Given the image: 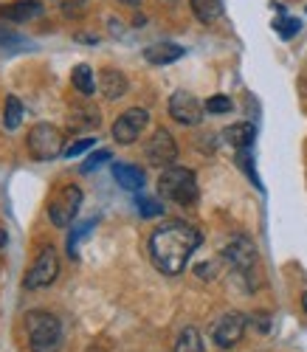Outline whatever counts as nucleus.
Returning a JSON list of instances; mask_svg holds the SVG:
<instances>
[{
  "label": "nucleus",
  "instance_id": "7",
  "mask_svg": "<svg viewBox=\"0 0 307 352\" xmlns=\"http://www.w3.org/2000/svg\"><path fill=\"white\" fill-rule=\"evenodd\" d=\"M79 206H82V189H79V186H65L63 192L54 197L51 206H48V217H51L54 226L65 228V226L74 223Z\"/></svg>",
  "mask_w": 307,
  "mask_h": 352
},
{
  "label": "nucleus",
  "instance_id": "10",
  "mask_svg": "<svg viewBox=\"0 0 307 352\" xmlns=\"http://www.w3.org/2000/svg\"><path fill=\"white\" fill-rule=\"evenodd\" d=\"M203 110H206V107H203L189 91H175L172 99H169V116H172L178 124H183V127L200 124Z\"/></svg>",
  "mask_w": 307,
  "mask_h": 352
},
{
  "label": "nucleus",
  "instance_id": "2",
  "mask_svg": "<svg viewBox=\"0 0 307 352\" xmlns=\"http://www.w3.org/2000/svg\"><path fill=\"white\" fill-rule=\"evenodd\" d=\"M25 333L32 352H59V346H63V324L56 316L45 310L25 313Z\"/></svg>",
  "mask_w": 307,
  "mask_h": 352
},
{
  "label": "nucleus",
  "instance_id": "14",
  "mask_svg": "<svg viewBox=\"0 0 307 352\" xmlns=\"http://www.w3.org/2000/svg\"><path fill=\"white\" fill-rule=\"evenodd\" d=\"M180 56H183V48L175 43H156L144 51V60L149 65H169V63H178Z\"/></svg>",
  "mask_w": 307,
  "mask_h": 352
},
{
  "label": "nucleus",
  "instance_id": "15",
  "mask_svg": "<svg viewBox=\"0 0 307 352\" xmlns=\"http://www.w3.org/2000/svg\"><path fill=\"white\" fill-rule=\"evenodd\" d=\"M99 91L107 99H121L127 94V76L121 71H116V68H105L102 76H99Z\"/></svg>",
  "mask_w": 307,
  "mask_h": 352
},
{
  "label": "nucleus",
  "instance_id": "8",
  "mask_svg": "<svg viewBox=\"0 0 307 352\" xmlns=\"http://www.w3.org/2000/svg\"><path fill=\"white\" fill-rule=\"evenodd\" d=\"M245 316L242 313H226V316H220L218 318V324L211 327V338H214V344H218L220 349H231V346H237L240 341H242V336H245Z\"/></svg>",
  "mask_w": 307,
  "mask_h": 352
},
{
  "label": "nucleus",
  "instance_id": "13",
  "mask_svg": "<svg viewBox=\"0 0 307 352\" xmlns=\"http://www.w3.org/2000/svg\"><path fill=\"white\" fill-rule=\"evenodd\" d=\"M113 178L118 181L121 189H130V192H138L147 181V175L141 166H133V164H113Z\"/></svg>",
  "mask_w": 307,
  "mask_h": 352
},
{
  "label": "nucleus",
  "instance_id": "26",
  "mask_svg": "<svg viewBox=\"0 0 307 352\" xmlns=\"http://www.w3.org/2000/svg\"><path fill=\"white\" fill-rule=\"evenodd\" d=\"M299 25H301L299 20H290V17H288V20H279V23H276V32H279L282 37H293V34L299 32Z\"/></svg>",
  "mask_w": 307,
  "mask_h": 352
},
{
  "label": "nucleus",
  "instance_id": "19",
  "mask_svg": "<svg viewBox=\"0 0 307 352\" xmlns=\"http://www.w3.org/2000/svg\"><path fill=\"white\" fill-rule=\"evenodd\" d=\"M71 82H74V87L82 94V96H90L96 91V82H94V71H90L87 65H76L74 68V74H71Z\"/></svg>",
  "mask_w": 307,
  "mask_h": 352
},
{
  "label": "nucleus",
  "instance_id": "9",
  "mask_svg": "<svg viewBox=\"0 0 307 352\" xmlns=\"http://www.w3.org/2000/svg\"><path fill=\"white\" fill-rule=\"evenodd\" d=\"M147 122H149V113H147V110L130 107V110H125V113H121L118 119L113 122V138H116L118 144H133V141H138V135L144 133Z\"/></svg>",
  "mask_w": 307,
  "mask_h": 352
},
{
  "label": "nucleus",
  "instance_id": "28",
  "mask_svg": "<svg viewBox=\"0 0 307 352\" xmlns=\"http://www.w3.org/2000/svg\"><path fill=\"white\" fill-rule=\"evenodd\" d=\"M3 43H14V45H20L23 40H20L17 34H12L9 28H0V48H3Z\"/></svg>",
  "mask_w": 307,
  "mask_h": 352
},
{
  "label": "nucleus",
  "instance_id": "6",
  "mask_svg": "<svg viewBox=\"0 0 307 352\" xmlns=\"http://www.w3.org/2000/svg\"><path fill=\"white\" fill-rule=\"evenodd\" d=\"M56 274H59V259H56V251H54L51 245H45V248L37 254L34 265L28 268V274H25V279H23V287H28V290L48 287V285L56 279Z\"/></svg>",
  "mask_w": 307,
  "mask_h": 352
},
{
  "label": "nucleus",
  "instance_id": "23",
  "mask_svg": "<svg viewBox=\"0 0 307 352\" xmlns=\"http://www.w3.org/2000/svg\"><path fill=\"white\" fill-rule=\"evenodd\" d=\"M161 212H164V206L158 200H152V197H141L138 200V214L141 217H158Z\"/></svg>",
  "mask_w": 307,
  "mask_h": 352
},
{
  "label": "nucleus",
  "instance_id": "24",
  "mask_svg": "<svg viewBox=\"0 0 307 352\" xmlns=\"http://www.w3.org/2000/svg\"><path fill=\"white\" fill-rule=\"evenodd\" d=\"M105 161H110V150H99V153H94L85 164H82V172H90V169H96V166H102Z\"/></svg>",
  "mask_w": 307,
  "mask_h": 352
},
{
  "label": "nucleus",
  "instance_id": "12",
  "mask_svg": "<svg viewBox=\"0 0 307 352\" xmlns=\"http://www.w3.org/2000/svg\"><path fill=\"white\" fill-rule=\"evenodd\" d=\"M40 14H43L40 0H17V3L0 9V17L9 20V23H28V20H34Z\"/></svg>",
  "mask_w": 307,
  "mask_h": 352
},
{
  "label": "nucleus",
  "instance_id": "4",
  "mask_svg": "<svg viewBox=\"0 0 307 352\" xmlns=\"http://www.w3.org/2000/svg\"><path fill=\"white\" fill-rule=\"evenodd\" d=\"M28 153H32L34 161H54L63 153V133L48 122L34 124L28 130Z\"/></svg>",
  "mask_w": 307,
  "mask_h": 352
},
{
  "label": "nucleus",
  "instance_id": "29",
  "mask_svg": "<svg viewBox=\"0 0 307 352\" xmlns=\"http://www.w3.org/2000/svg\"><path fill=\"white\" fill-rule=\"evenodd\" d=\"M6 243H9V234H6V231H3V228H0V248H3V245H6Z\"/></svg>",
  "mask_w": 307,
  "mask_h": 352
},
{
  "label": "nucleus",
  "instance_id": "11",
  "mask_svg": "<svg viewBox=\"0 0 307 352\" xmlns=\"http://www.w3.org/2000/svg\"><path fill=\"white\" fill-rule=\"evenodd\" d=\"M144 153H147V161H149L152 166L167 169V166H172L175 158H178V144H175V138H172L167 130H156V133L149 135Z\"/></svg>",
  "mask_w": 307,
  "mask_h": 352
},
{
  "label": "nucleus",
  "instance_id": "17",
  "mask_svg": "<svg viewBox=\"0 0 307 352\" xmlns=\"http://www.w3.org/2000/svg\"><path fill=\"white\" fill-rule=\"evenodd\" d=\"M189 3L200 23H214L218 17H223V0H189Z\"/></svg>",
  "mask_w": 307,
  "mask_h": 352
},
{
  "label": "nucleus",
  "instance_id": "3",
  "mask_svg": "<svg viewBox=\"0 0 307 352\" xmlns=\"http://www.w3.org/2000/svg\"><path fill=\"white\" fill-rule=\"evenodd\" d=\"M158 192H161V197H167L169 203H178V206H195L198 203L195 172L187 166H167L161 172Z\"/></svg>",
  "mask_w": 307,
  "mask_h": 352
},
{
  "label": "nucleus",
  "instance_id": "21",
  "mask_svg": "<svg viewBox=\"0 0 307 352\" xmlns=\"http://www.w3.org/2000/svg\"><path fill=\"white\" fill-rule=\"evenodd\" d=\"M94 228H96V220H85V223H79V226L71 228V234H68V254H71V256H76V245H79V240L87 237V234L94 231Z\"/></svg>",
  "mask_w": 307,
  "mask_h": 352
},
{
  "label": "nucleus",
  "instance_id": "1",
  "mask_svg": "<svg viewBox=\"0 0 307 352\" xmlns=\"http://www.w3.org/2000/svg\"><path fill=\"white\" fill-rule=\"evenodd\" d=\"M200 245V231L189 223H167L161 228L152 231L149 237V256L152 265L167 276H178L187 262L192 259V254Z\"/></svg>",
  "mask_w": 307,
  "mask_h": 352
},
{
  "label": "nucleus",
  "instance_id": "16",
  "mask_svg": "<svg viewBox=\"0 0 307 352\" xmlns=\"http://www.w3.org/2000/svg\"><path fill=\"white\" fill-rule=\"evenodd\" d=\"M254 138H257V127L248 124V122L231 124V127L226 130V141H229L231 146H237V150H248V146L254 144Z\"/></svg>",
  "mask_w": 307,
  "mask_h": 352
},
{
  "label": "nucleus",
  "instance_id": "25",
  "mask_svg": "<svg viewBox=\"0 0 307 352\" xmlns=\"http://www.w3.org/2000/svg\"><path fill=\"white\" fill-rule=\"evenodd\" d=\"M90 146H94V138H82V141H76V144L68 146V150H65V158H76V155L87 153Z\"/></svg>",
  "mask_w": 307,
  "mask_h": 352
},
{
  "label": "nucleus",
  "instance_id": "18",
  "mask_svg": "<svg viewBox=\"0 0 307 352\" xmlns=\"http://www.w3.org/2000/svg\"><path fill=\"white\" fill-rule=\"evenodd\" d=\"M175 352H206L200 333H198L195 327L180 330V336H178V341H175Z\"/></svg>",
  "mask_w": 307,
  "mask_h": 352
},
{
  "label": "nucleus",
  "instance_id": "20",
  "mask_svg": "<svg viewBox=\"0 0 307 352\" xmlns=\"http://www.w3.org/2000/svg\"><path fill=\"white\" fill-rule=\"evenodd\" d=\"M20 119H23V104H20L17 96H9V99H6V113H3L6 130H17V127H20Z\"/></svg>",
  "mask_w": 307,
  "mask_h": 352
},
{
  "label": "nucleus",
  "instance_id": "27",
  "mask_svg": "<svg viewBox=\"0 0 307 352\" xmlns=\"http://www.w3.org/2000/svg\"><path fill=\"white\" fill-rule=\"evenodd\" d=\"M82 9H85V3H82V0H68V3L63 6V12H65L68 17H76V14H82Z\"/></svg>",
  "mask_w": 307,
  "mask_h": 352
},
{
  "label": "nucleus",
  "instance_id": "30",
  "mask_svg": "<svg viewBox=\"0 0 307 352\" xmlns=\"http://www.w3.org/2000/svg\"><path fill=\"white\" fill-rule=\"evenodd\" d=\"M304 310H307V293H304Z\"/></svg>",
  "mask_w": 307,
  "mask_h": 352
},
{
  "label": "nucleus",
  "instance_id": "5",
  "mask_svg": "<svg viewBox=\"0 0 307 352\" xmlns=\"http://www.w3.org/2000/svg\"><path fill=\"white\" fill-rule=\"evenodd\" d=\"M226 256L234 265V271L240 276L248 279V285H257V276H260V259H257V248L245 240V237H237L229 243L226 248Z\"/></svg>",
  "mask_w": 307,
  "mask_h": 352
},
{
  "label": "nucleus",
  "instance_id": "22",
  "mask_svg": "<svg viewBox=\"0 0 307 352\" xmlns=\"http://www.w3.org/2000/svg\"><path fill=\"white\" fill-rule=\"evenodd\" d=\"M203 107L211 116H223V113H231V99L229 96H211V99H206Z\"/></svg>",
  "mask_w": 307,
  "mask_h": 352
}]
</instances>
